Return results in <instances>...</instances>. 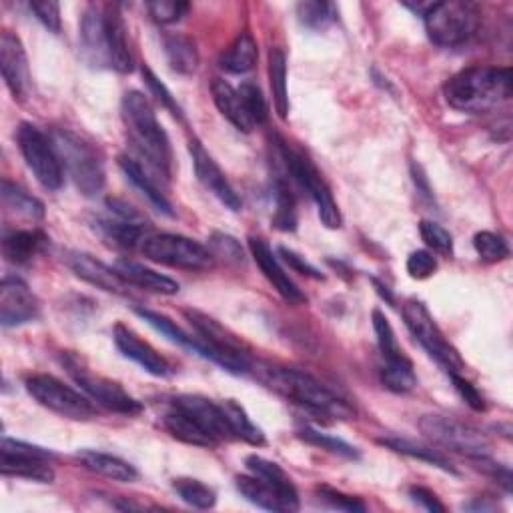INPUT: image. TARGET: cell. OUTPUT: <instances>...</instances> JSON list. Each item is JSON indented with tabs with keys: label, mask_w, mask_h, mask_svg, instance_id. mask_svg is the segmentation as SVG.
<instances>
[{
	"label": "cell",
	"mask_w": 513,
	"mask_h": 513,
	"mask_svg": "<svg viewBox=\"0 0 513 513\" xmlns=\"http://www.w3.org/2000/svg\"><path fill=\"white\" fill-rule=\"evenodd\" d=\"M511 83V69L469 67L445 83L443 97L451 109L479 115L507 103Z\"/></svg>",
	"instance_id": "6da1fadb"
},
{
	"label": "cell",
	"mask_w": 513,
	"mask_h": 513,
	"mask_svg": "<svg viewBox=\"0 0 513 513\" xmlns=\"http://www.w3.org/2000/svg\"><path fill=\"white\" fill-rule=\"evenodd\" d=\"M123 121L129 131V139L141 157H145L159 175L169 179L173 167L171 141L161 127L153 105L143 93L129 91L123 97Z\"/></svg>",
	"instance_id": "7a4b0ae2"
},
{
	"label": "cell",
	"mask_w": 513,
	"mask_h": 513,
	"mask_svg": "<svg viewBox=\"0 0 513 513\" xmlns=\"http://www.w3.org/2000/svg\"><path fill=\"white\" fill-rule=\"evenodd\" d=\"M265 381L285 399L331 419H349L353 417V407L341 399L335 391L323 385L317 377L295 369V367H277L269 369Z\"/></svg>",
	"instance_id": "3957f363"
},
{
	"label": "cell",
	"mask_w": 513,
	"mask_h": 513,
	"mask_svg": "<svg viewBox=\"0 0 513 513\" xmlns=\"http://www.w3.org/2000/svg\"><path fill=\"white\" fill-rule=\"evenodd\" d=\"M479 21V7L475 3H469V0L433 3L423 15L427 37L431 39V43L445 49L465 45L477 33Z\"/></svg>",
	"instance_id": "277c9868"
},
{
	"label": "cell",
	"mask_w": 513,
	"mask_h": 513,
	"mask_svg": "<svg viewBox=\"0 0 513 513\" xmlns=\"http://www.w3.org/2000/svg\"><path fill=\"white\" fill-rule=\"evenodd\" d=\"M51 139L59 151L65 171H69L77 189L85 197H95L101 193L105 185V167L97 149L83 141L79 135L65 129L55 131Z\"/></svg>",
	"instance_id": "5b68a950"
},
{
	"label": "cell",
	"mask_w": 513,
	"mask_h": 513,
	"mask_svg": "<svg viewBox=\"0 0 513 513\" xmlns=\"http://www.w3.org/2000/svg\"><path fill=\"white\" fill-rule=\"evenodd\" d=\"M141 253L153 263L183 271H209L215 267L209 247L173 233L147 235L141 243Z\"/></svg>",
	"instance_id": "8992f818"
},
{
	"label": "cell",
	"mask_w": 513,
	"mask_h": 513,
	"mask_svg": "<svg viewBox=\"0 0 513 513\" xmlns=\"http://www.w3.org/2000/svg\"><path fill=\"white\" fill-rule=\"evenodd\" d=\"M279 153L281 159L287 167V173L291 175V179L309 193V197L315 201L317 211H319V219L327 229H339L343 225V217L339 211V205L333 199V193L329 189V185L325 183V179L321 177V173L317 171V167L299 151H293L291 147H287L283 141H279Z\"/></svg>",
	"instance_id": "52a82bcc"
},
{
	"label": "cell",
	"mask_w": 513,
	"mask_h": 513,
	"mask_svg": "<svg viewBox=\"0 0 513 513\" xmlns=\"http://www.w3.org/2000/svg\"><path fill=\"white\" fill-rule=\"evenodd\" d=\"M19 149L27 167L47 191H59L65 183V167L53 139L31 123H23L17 131Z\"/></svg>",
	"instance_id": "ba28073f"
},
{
	"label": "cell",
	"mask_w": 513,
	"mask_h": 513,
	"mask_svg": "<svg viewBox=\"0 0 513 513\" xmlns=\"http://www.w3.org/2000/svg\"><path fill=\"white\" fill-rule=\"evenodd\" d=\"M29 395L45 409L75 421H89L97 417V405L89 395L73 389L53 375H33L27 379Z\"/></svg>",
	"instance_id": "9c48e42d"
},
{
	"label": "cell",
	"mask_w": 513,
	"mask_h": 513,
	"mask_svg": "<svg viewBox=\"0 0 513 513\" xmlns=\"http://www.w3.org/2000/svg\"><path fill=\"white\" fill-rule=\"evenodd\" d=\"M403 319L417 343L429 353L431 359H435L447 371V375L461 373L465 369L459 351L445 339L443 331L437 327L429 309L421 301L409 299L403 305Z\"/></svg>",
	"instance_id": "30bf717a"
},
{
	"label": "cell",
	"mask_w": 513,
	"mask_h": 513,
	"mask_svg": "<svg viewBox=\"0 0 513 513\" xmlns=\"http://www.w3.org/2000/svg\"><path fill=\"white\" fill-rule=\"evenodd\" d=\"M187 319L191 321L197 337L207 347V359L221 365L225 371L243 375L251 369L249 355L245 353L243 345L231 335L223 325H219L213 317L201 311H185Z\"/></svg>",
	"instance_id": "8fae6325"
},
{
	"label": "cell",
	"mask_w": 513,
	"mask_h": 513,
	"mask_svg": "<svg viewBox=\"0 0 513 513\" xmlns=\"http://www.w3.org/2000/svg\"><path fill=\"white\" fill-rule=\"evenodd\" d=\"M63 365L67 367L69 375L75 379V383L101 407L121 413V415H135L139 413L143 407L141 403L131 397L117 381L103 377L99 373H93L89 367H85V363L73 355L67 353L63 357Z\"/></svg>",
	"instance_id": "7c38bea8"
},
{
	"label": "cell",
	"mask_w": 513,
	"mask_h": 513,
	"mask_svg": "<svg viewBox=\"0 0 513 513\" xmlns=\"http://www.w3.org/2000/svg\"><path fill=\"white\" fill-rule=\"evenodd\" d=\"M55 455L49 449L3 437L0 443V469L7 477H23L39 483H53L55 471L51 459Z\"/></svg>",
	"instance_id": "4fadbf2b"
},
{
	"label": "cell",
	"mask_w": 513,
	"mask_h": 513,
	"mask_svg": "<svg viewBox=\"0 0 513 513\" xmlns=\"http://www.w3.org/2000/svg\"><path fill=\"white\" fill-rule=\"evenodd\" d=\"M419 429L435 445L463 453L467 457L485 455L487 447H489L485 435L479 429H475L463 421H457L453 417L425 415L419 421Z\"/></svg>",
	"instance_id": "5bb4252c"
},
{
	"label": "cell",
	"mask_w": 513,
	"mask_h": 513,
	"mask_svg": "<svg viewBox=\"0 0 513 513\" xmlns=\"http://www.w3.org/2000/svg\"><path fill=\"white\" fill-rule=\"evenodd\" d=\"M41 303L31 287L19 277H5L0 285V323L17 327L39 317Z\"/></svg>",
	"instance_id": "9a60e30c"
},
{
	"label": "cell",
	"mask_w": 513,
	"mask_h": 513,
	"mask_svg": "<svg viewBox=\"0 0 513 513\" xmlns=\"http://www.w3.org/2000/svg\"><path fill=\"white\" fill-rule=\"evenodd\" d=\"M0 69H3V79L15 99H25L31 85L29 61L21 39L5 31L0 35Z\"/></svg>",
	"instance_id": "2e32d148"
},
{
	"label": "cell",
	"mask_w": 513,
	"mask_h": 513,
	"mask_svg": "<svg viewBox=\"0 0 513 513\" xmlns=\"http://www.w3.org/2000/svg\"><path fill=\"white\" fill-rule=\"evenodd\" d=\"M173 405L189 413L217 443L237 439L223 409V403L219 405L203 395H179L173 399Z\"/></svg>",
	"instance_id": "e0dca14e"
},
{
	"label": "cell",
	"mask_w": 513,
	"mask_h": 513,
	"mask_svg": "<svg viewBox=\"0 0 513 513\" xmlns=\"http://www.w3.org/2000/svg\"><path fill=\"white\" fill-rule=\"evenodd\" d=\"M191 157H193V165H195V173L199 177V181L203 183V187L207 191H211L227 209L231 211H241L243 203L239 199V195L235 193V189L231 187L229 179L225 177L223 169L217 165V161L205 151V147L199 141H191Z\"/></svg>",
	"instance_id": "ac0fdd59"
},
{
	"label": "cell",
	"mask_w": 513,
	"mask_h": 513,
	"mask_svg": "<svg viewBox=\"0 0 513 513\" xmlns=\"http://www.w3.org/2000/svg\"><path fill=\"white\" fill-rule=\"evenodd\" d=\"M113 339L117 349L137 365H141L147 373L155 377H169L173 373L171 363L145 339H141L133 329L123 323H117L113 329Z\"/></svg>",
	"instance_id": "d6986e66"
},
{
	"label": "cell",
	"mask_w": 513,
	"mask_h": 513,
	"mask_svg": "<svg viewBox=\"0 0 513 513\" xmlns=\"http://www.w3.org/2000/svg\"><path fill=\"white\" fill-rule=\"evenodd\" d=\"M249 249L251 255L255 259V263L259 265L261 273L265 275V279L273 285V289L291 305H301L307 301V297L301 293V289L289 279V275L285 273V269L281 267V263L277 261V255L273 253V249L259 237H251L249 239Z\"/></svg>",
	"instance_id": "ffe728a7"
},
{
	"label": "cell",
	"mask_w": 513,
	"mask_h": 513,
	"mask_svg": "<svg viewBox=\"0 0 513 513\" xmlns=\"http://www.w3.org/2000/svg\"><path fill=\"white\" fill-rule=\"evenodd\" d=\"M69 269L83 281L115 295H127L129 293V283L119 275L117 269L105 265L103 261L87 255V253H71L67 257Z\"/></svg>",
	"instance_id": "44dd1931"
},
{
	"label": "cell",
	"mask_w": 513,
	"mask_h": 513,
	"mask_svg": "<svg viewBox=\"0 0 513 513\" xmlns=\"http://www.w3.org/2000/svg\"><path fill=\"white\" fill-rule=\"evenodd\" d=\"M105 37H107V53H109V63L111 69L117 73H133L135 61L129 49L127 41V25L123 19V13L119 5H105Z\"/></svg>",
	"instance_id": "7402d4cb"
},
{
	"label": "cell",
	"mask_w": 513,
	"mask_h": 513,
	"mask_svg": "<svg viewBox=\"0 0 513 513\" xmlns=\"http://www.w3.org/2000/svg\"><path fill=\"white\" fill-rule=\"evenodd\" d=\"M81 43L85 57L95 67H109V53H107V37H105V11L103 7L91 5L87 7L83 21H81Z\"/></svg>",
	"instance_id": "603a6c76"
},
{
	"label": "cell",
	"mask_w": 513,
	"mask_h": 513,
	"mask_svg": "<svg viewBox=\"0 0 513 513\" xmlns=\"http://www.w3.org/2000/svg\"><path fill=\"white\" fill-rule=\"evenodd\" d=\"M245 465H247L251 475L263 479L269 487H273L277 491V495L285 503L287 511H297L299 509L297 487L291 481V477L285 473V469H281L277 463H273V461H269L261 455H249L245 459Z\"/></svg>",
	"instance_id": "cb8c5ba5"
},
{
	"label": "cell",
	"mask_w": 513,
	"mask_h": 513,
	"mask_svg": "<svg viewBox=\"0 0 513 513\" xmlns=\"http://www.w3.org/2000/svg\"><path fill=\"white\" fill-rule=\"evenodd\" d=\"M115 269L131 287H139V289L159 293V295H177L179 293V283L175 279L161 275L137 261L119 259Z\"/></svg>",
	"instance_id": "d4e9b609"
},
{
	"label": "cell",
	"mask_w": 513,
	"mask_h": 513,
	"mask_svg": "<svg viewBox=\"0 0 513 513\" xmlns=\"http://www.w3.org/2000/svg\"><path fill=\"white\" fill-rule=\"evenodd\" d=\"M113 217H97L95 219V227L97 231L111 241L117 247H135L137 243H143V239L147 237V221L145 219H129V217H121L111 213Z\"/></svg>",
	"instance_id": "484cf974"
},
{
	"label": "cell",
	"mask_w": 513,
	"mask_h": 513,
	"mask_svg": "<svg viewBox=\"0 0 513 513\" xmlns=\"http://www.w3.org/2000/svg\"><path fill=\"white\" fill-rule=\"evenodd\" d=\"M77 457L85 469H89L97 475H103L107 479H113L119 483H133L139 479V471L135 469V465H131L129 461H125L117 455L85 449V451H79Z\"/></svg>",
	"instance_id": "4316f807"
},
{
	"label": "cell",
	"mask_w": 513,
	"mask_h": 513,
	"mask_svg": "<svg viewBox=\"0 0 513 513\" xmlns=\"http://www.w3.org/2000/svg\"><path fill=\"white\" fill-rule=\"evenodd\" d=\"M211 95H213V101H215V107L219 109V113L239 131L243 133H251L255 129L253 121L249 119L247 111H245V105H243V99L239 95V91L223 81V79H215L213 85H211Z\"/></svg>",
	"instance_id": "83f0119b"
},
{
	"label": "cell",
	"mask_w": 513,
	"mask_h": 513,
	"mask_svg": "<svg viewBox=\"0 0 513 513\" xmlns=\"http://www.w3.org/2000/svg\"><path fill=\"white\" fill-rule=\"evenodd\" d=\"M163 425L171 433V437H175L187 445L205 447V449H213L219 445L189 413L175 407L173 403H171V409L163 417Z\"/></svg>",
	"instance_id": "f1b7e54d"
},
{
	"label": "cell",
	"mask_w": 513,
	"mask_h": 513,
	"mask_svg": "<svg viewBox=\"0 0 513 513\" xmlns=\"http://www.w3.org/2000/svg\"><path fill=\"white\" fill-rule=\"evenodd\" d=\"M49 239L43 231L39 229H21L13 231L5 237L3 241V253L9 263L15 265H27L33 261L45 247Z\"/></svg>",
	"instance_id": "f546056e"
},
{
	"label": "cell",
	"mask_w": 513,
	"mask_h": 513,
	"mask_svg": "<svg viewBox=\"0 0 513 513\" xmlns=\"http://www.w3.org/2000/svg\"><path fill=\"white\" fill-rule=\"evenodd\" d=\"M119 167H121V171L125 173V177L149 199V203H151L157 211H161V213L173 217V207H171L169 199H167V197L163 195V191L155 185L153 177H149V173L143 169V165H139L135 159H131V157H127V155H121V157H119Z\"/></svg>",
	"instance_id": "4dcf8cb0"
},
{
	"label": "cell",
	"mask_w": 513,
	"mask_h": 513,
	"mask_svg": "<svg viewBox=\"0 0 513 513\" xmlns=\"http://www.w3.org/2000/svg\"><path fill=\"white\" fill-rule=\"evenodd\" d=\"M257 59H259V49H257L255 39L251 37V33H241L229 45V49L221 55L219 65L227 73L243 75V73H249L257 65Z\"/></svg>",
	"instance_id": "1f68e13d"
},
{
	"label": "cell",
	"mask_w": 513,
	"mask_h": 513,
	"mask_svg": "<svg viewBox=\"0 0 513 513\" xmlns=\"http://www.w3.org/2000/svg\"><path fill=\"white\" fill-rule=\"evenodd\" d=\"M3 207L7 213L23 217V219H31V221H39L45 217V205L35 199L33 195H29L25 189L17 187L11 181H3Z\"/></svg>",
	"instance_id": "d6a6232c"
},
{
	"label": "cell",
	"mask_w": 513,
	"mask_h": 513,
	"mask_svg": "<svg viewBox=\"0 0 513 513\" xmlns=\"http://www.w3.org/2000/svg\"><path fill=\"white\" fill-rule=\"evenodd\" d=\"M235 485H237L239 493L249 503H253L261 509H267V511H287L285 503L281 501L277 491L273 487H269L263 479H259L255 475H239Z\"/></svg>",
	"instance_id": "836d02e7"
},
{
	"label": "cell",
	"mask_w": 513,
	"mask_h": 513,
	"mask_svg": "<svg viewBox=\"0 0 513 513\" xmlns=\"http://www.w3.org/2000/svg\"><path fill=\"white\" fill-rule=\"evenodd\" d=\"M379 443L389 447V449H393V451H397V453H403L407 457H413V459L425 461V463H429L433 467H439L443 471L457 473L455 467L451 465V461L443 453H439L437 449H433L429 445H421V443H415L411 439H399V437H383V439H379Z\"/></svg>",
	"instance_id": "e575fe53"
},
{
	"label": "cell",
	"mask_w": 513,
	"mask_h": 513,
	"mask_svg": "<svg viewBox=\"0 0 513 513\" xmlns=\"http://www.w3.org/2000/svg\"><path fill=\"white\" fill-rule=\"evenodd\" d=\"M165 53L171 69L181 75H191L199 67V51L189 37L169 35L165 39Z\"/></svg>",
	"instance_id": "d590c367"
},
{
	"label": "cell",
	"mask_w": 513,
	"mask_h": 513,
	"mask_svg": "<svg viewBox=\"0 0 513 513\" xmlns=\"http://www.w3.org/2000/svg\"><path fill=\"white\" fill-rule=\"evenodd\" d=\"M269 83H271L275 111L285 121L289 113V95H287V59L281 49H271L269 53Z\"/></svg>",
	"instance_id": "8d00e7d4"
},
{
	"label": "cell",
	"mask_w": 513,
	"mask_h": 513,
	"mask_svg": "<svg viewBox=\"0 0 513 513\" xmlns=\"http://www.w3.org/2000/svg\"><path fill=\"white\" fill-rule=\"evenodd\" d=\"M381 383L391 393H411L417 387V375L413 371V363L407 357L385 361L381 367Z\"/></svg>",
	"instance_id": "74e56055"
},
{
	"label": "cell",
	"mask_w": 513,
	"mask_h": 513,
	"mask_svg": "<svg viewBox=\"0 0 513 513\" xmlns=\"http://www.w3.org/2000/svg\"><path fill=\"white\" fill-rule=\"evenodd\" d=\"M223 409L227 413V419H229L231 429H233L237 439H243V441H247V443H251L255 447H261V445L267 443L265 433L251 421L247 411L237 401H233V399L225 401Z\"/></svg>",
	"instance_id": "f35d334b"
},
{
	"label": "cell",
	"mask_w": 513,
	"mask_h": 513,
	"mask_svg": "<svg viewBox=\"0 0 513 513\" xmlns=\"http://www.w3.org/2000/svg\"><path fill=\"white\" fill-rule=\"evenodd\" d=\"M173 489L185 503L197 509H211L217 503V493L199 479L179 477L173 481Z\"/></svg>",
	"instance_id": "ab89813d"
},
{
	"label": "cell",
	"mask_w": 513,
	"mask_h": 513,
	"mask_svg": "<svg viewBox=\"0 0 513 513\" xmlns=\"http://www.w3.org/2000/svg\"><path fill=\"white\" fill-rule=\"evenodd\" d=\"M299 23L311 31H323L337 19V9L331 3L323 0H307V3L297 5Z\"/></svg>",
	"instance_id": "60d3db41"
},
{
	"label": "cell",
	"mask_w": 513,
	"mask_h": 513,
	"mask_svg": "<svg viewBox=\"0 0 513 513\" xmlns=\"http://www.w3.org/2000/svg\"><path fill=\"white\" fill-rule=\"evenodd\" d=\"M275 203H277V211L273 217V225L279 231H295L297 227V211H295V197L289 189L287 183L279 181L275 187Z\"/></svg>",
	"instance_id": "b9f144b4"
},
{
	"label": "cell",
	"mask_w": 513,
	"mask_h": 513,
	"mask_svg": "<svg viewBox=\"0 0 513 513\" xmlns=\"http://www.w3.org/2000/svg\"><path fill=\"white\" fill-rule=\"evenodd\" d=\"M299 439H303L305 443L309 445H315L319 449H325L329 453H335V455H341V457H347V459H357L359 457V451L349 445L347 441L339 439V437H333V435H327V433H321L317 429H311V427H303L297 431Z\"/></svg>",
	"instance_id": "7bdbcfd3"
},
{
	"label": "cell",
	"mask_w": 513,
	"mask_h": 513,
	"mask_svg": "<svg viewBox=\"0 0 513 513\" xmlns=\"http://www.w3.org/2000/svg\"><path fill=\"white\" fill-rule=\"evenodd\" d=\"M373 329H375L377 343H379V349H381V355H383L385 361H393V359L405 357L403 349L397 343V337H395V331H393L389 319L379 309L373 311Z\"/></svg>",
	"instance_id": "ee69618b"
},
{
	"label": "cell",
	"mask_w": 513,
	"mask_h": 513,
	"mask_svg": "<svg viewBox=\"0 0 513 513\" xmlns=\"http://www.w3.org/2000/svg\"><path fill=\"white\" fill-rule=\"evenodd\" d=\"M473 247L479 255L481 261L485 263H497L509 257V247L503 241V237L491 233V231H481L473 237Z\"/></svg>",
	"instance_id": "f6af8a7d"
},
{
	"label": "cell",
	"mask_w": 513,
	"mask_h": 513,
	"mask_svg": "<svg viewBox=\"0 0 513 513\" xmlns=\"http://www.w3.org/2000/svg\"><path fill=\"white\" fill-rule=\"evenodd\" d=\"M239 95L243 99V105H245V111L249 115V119L253 121V125H263L269 117V109H267V101L261 93V89L255 85V83H249L245 81L239 89Z\"/></svg>",
	"instance_id": "bcb514c9"
},
{
	"label": "cell",
	"mask_w": 513,
	"mask_h": 513,
	"mask_svg": "<svg viewBox=\"0 0 513 513\" xmlns=\"http://www.w3.org/2000/svg\"><path fill=\"white\" fill-rule=\"evenodd\" d=\"M419 233L421 239L425 241V245L441 255V257H451L453 255V239L449 235V231H445L441 225L433 223V221H421L419 223Z\"/></svg>",
	"instance_id": "7dc6e473"
},
{
	"label": "cell",
	"mask_w": 513,
	"mask_h": 513,
	"mask_svg": "<svg viewBox=\"0 0 513 513\" xmlns=\"http://www.w3.org/2000/svg\"><path fill=\"white\" fill-rule=\"evenodd\" d=\"M151 17L159 25H175L189 13V3H181V0H153L147 5Z\"/></svg>",
	"instance_id": "c3c4849f"
},
{
	"label": "cell",
	"mask_w": 513,
	"mask_h": 513,
	"mask_svg": "<svg viewBox=\"0 0 513 513\" xmlns=\"http://www.w3.org/2000/svg\"><path fill=\"white\" fill-rule=\"evenodd\" d=\"M317 495L323 503H327L329 507L333 509H341V511H349V513H359V511H365V503L355 497V495H347L339 489H333L329 485H317Z\"/></svg>",
	"instance_id": "681fc988"
},
{
	"label": "cell",
	"mask_w": 513,
	"mask_h": 513,
	"mask_svg": "<svg viewBox=\"0 0 513 513\" xmlns=\"http://www.w3.org/2000/svg\"><path fill=\"white\" fill-rule=\"evenodd\" d=\"M209 251L213 253V257H221L227 263H243V249L241 243L225 233H213L211 241H209Z\"/></svg>",
	"instance_id": "f907efd6"
},
{
	"label": "cell",
	"mask_w": 513,
	"mask_h": 513,
	"mask_svg": "<svg viewBox=\"0 0 513 513\" xmlns=\"http://www.w3.org/2000/svg\"><path fill=\"white\" fill-rule=\"evenodd\" d=\"M143 79H145V83H147L149 91H151V93L155 95V99L161 103V107H165L173 117L181 119V117H183V113H181V107L177 105V101H175L173 93L165 87V83H161V81H159V77H157L149 67H143Z\"/></svg>",
	"instance_id": "816d5d0a"
},
{
	"label": "cell",
	"mask_w": 513,
	"mask_h": 513,
	"mask_svg": "<svg viewBox=\"0 0 513 513\" xmlns=\"http://www.w3.org/2000/svg\"><path fill=\"white\" fill-rule=\"evenodd\" d=\"M29 9L55 35L61 33V5L55 0H33Z\"/></svg>",
	"instance_id": "f5cc1de1"
},
{
	"label": "cell",
	"mask_w": 513,
	"mask_h": 513,
	"mask_svg": "<svg viewBox=\"0 0 513 513\" xmlns=\"http://www.w3.org/2000/svg\"><path fill=\"white\" fill-rule=\"evenodd\" d=\"M435 271H437V259L433 257V253L421 249V251H413L409 255L407 273L411 279L423 281V279H429Z\"/></svg>",
	"instance_id": "db71d44e"
},
{
	"label": "cell",
	"mask_w": 513,
	"mask_h": 513,
	"mask_svg": "<svg viewBox=\"0 0 513 513\" xmlns=\"http://www.w3.org/2000/svg\"><path fill=\"white\" fill-rule=\"evenodd\" d=\"M469 459H471L473 467H477L485 475L493 477L505 491H511V471L505 465L489 459L487 453L485 455H475V457H469Z\"/></svg>",
	"instance_id": "11a10c76"
},
{
	"label": "cell",
	"mask_w": 513,
	"mask_h": 513,
	"mask_svg": "<svg viewBox=\"0 0 513 513\" xmlns=\"http://www.w3.org/2000/svg\"><path fill=\"white\" fill-rule=\"evenodd\" d=\"M453 387L457 389V393L461 395V399L473 409V411H485V401L483 395L475 389V385H471L467 379H463L459 373H449Z\"/></svg>",
	"instance_id": "9f6ffc18"
},
{
	"label": "cell",
	"mask_w": 513,
	"mask_h": 513,
	"mask_svg": "<svg viewBox=\"0 0 513 513\" xmlns=\"http://www.w3.org/2000/svg\"><path fill=\"white\" fill-rule=\"evenodd\" d=\"M279 255L283 257V261H285L293 271H297V273H301V275H305V277H311V279H323V275H321L309 261H305V257L297 255L295 251L281 247V249H279Z\"/></svg>",
	"instance_id": "6f0895ef"
},
{
	"label": "cell",
	"mask_w": 513,
	"mask_h": 513,
	"mask_svg": "<svg viewBox=\"0 0 513 513\" xmlns=\"http://www.w3.org/2000/svg\"><path fill=\"white\" fill-rule=\"evenodd\" d=\"M409 497L417 503V505H421L423 509H427V511H433V513H443L445 511V505L439 501V497L431 491V489H427V487H421V485H413V487H409Z\"/></svg>",
	"instance_id": "680465c9"
}]
</instances>
